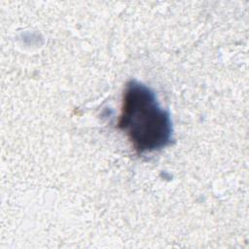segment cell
I'll return each mask as SVG.
<instances>
[{
    "label": "cell",
    "instance_id": "6da1fadb",
    "mask_svg": "<svg viewBox=\"0 0 249 249\" xmlns=\"http://www.w3.org/2000/svg\"><path fill=\"white\" fill-rule=\"evenodd\" d=\"M118 127L138 154L160 151L173 140L169 111L160 105L149 87L136 80L125 84Z\"/></svg>",
    "mask_w": 249,
    "mask_h": 249
}]
</instances>
